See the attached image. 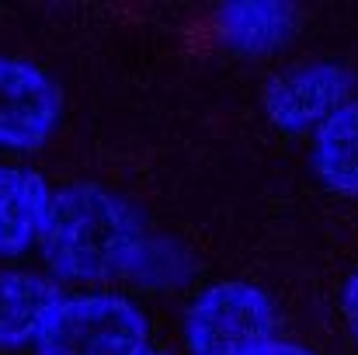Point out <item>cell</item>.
Returning a JSON list of instances; mask_svg holds the SVG:
<instances>
[{
  "label": "cell",
  "instance_id": "obj_1",
  "mask_svg": "<svg viewBox=\"0 0 358 355\" xmlns=\"http://www.w3.org/2000/svg\"><path fill=\"white\" fill-rule=\"evenodd\" d=\"M42 258L70 282H105L129 272L143 254L139 216L101 185H66L49 195Z\"/></svg>",
  "mask_w": 358,
  "mask_h": 355
},
{
  "label": "cell",
  "instance_id": "obj_2",
  "mask_svg": "<svg viewBox=\"0 0 358 355\" xmlns=\"http://www.w3.org/2000/svg\"><path fill=\"white\" fill-rule=\"evenodd\" d=\"M143 310L112 293L63 296L42 324L35 349L38 355H139L146 349Z\"/></svg>",
  "mask_w": 358,
  "mask_h": 355
},
{
  "label": "cell",
  "instance_id": "obj_3",
  "mask_svg": "<svg viewBox=\"0 0 358 355\" xmlns=\"http://www.w3.org/2000/svg\"><path fill=\"white\" fill-rule=\"evenodd\" d=\"M275 335L271 300L240 279L199 293L185 317V345L192 355H250Z\"/></svg>",
  "mask_w": 358,
  "mask_h": 355
},
{
  "label": "cell",
  "instance_id": "obj_4",
  "mask_svg": "<svg viewBox=\"0 0 358 355\" xmlns=\"http://www.w3.org/2000/svg\"><path fill=\"white\" fill-rule=\"evenodd\" d=\"M59 122V91L28 60L0 56V150H35Z\"/></svg>",
  "mask_w": 358,
  "mask_h": 355
},
{
  "label": "cell",
  "instance_id": "obj_5",
  "mask_svg": "<svg viewBox=\"0 0 358 355\" xmlns=\"http://www.w3.org/2000/svg\"><path fill=\"white\" fill-rule=\"evenodd\" d=\"M348 95H352L348 70L334 63H317L275 81V88L264 95V112L282 129H306L313 122L324 125L338 109L348 105Z\"/></svg>",
  "mask_w": 358,
  "mask_h": 355
},
{
  "label": "cell",
  "instance_id": "obj_6",
  "mask_svg": "<svg viewBox=\"0 0 358 355\" xmlns=\"http://www.w3.org/2000/svg\"><path fill=\"white\" fill-rule=\"evenodd\" d=\"M49 185L28 167H0V258L24 254L45 223Z\"/></svg>",
  "mask_w": 358,
  "mask_h": 355
},
{
  "label": "cell",
  "instance_id": "obj_7",
  "mask_svg": "<svg viewBox=\"0 0 358 355\" xmlns=\"http://www.w3.org/2000/svg\"><path fill=\"white\" fill-rule=\"evenodd\" d=\"M63 300L59 286L35 272H0V349H21Z\"/></svg>",
  "mask_w": 358,
  "mask_h": 355
},
{
  "label": "cell",
  "instance_id": "obj_8",
  "mask_svg": "<svg viewBox=\"0 0 358 355\" xmlns=\"http://www.w3.org/2000/svg\"><path fill=\"white\" fill-rule=\"evenodd\" d=\"M299 25V11L282 0H237L220 11V35L234 53H264L282 46Z\"/></svg>",
  "mask_w": 358,
  "mask_h": 355
},
{
  "label": "cell",
  "instance_id": "obj_9",
  "mask_svg": "<svg viewBox=\"0 0 358 355\" xmlns=\"http://www.w3.org/2000/svg\"><path fill=\"white\" fill-rule=\"evenodd\" d=\"M313 167L334 192L358 195V102L327 118L313 139Z\"/></svg>",
  "mask_w": 358,
  "mask_h": 355
},
{
  "label": "cell",
  "instance_id": "obj_10",
  "mask_svg": "<svg viewBox=\"0 0 358 355\" xmlns=\"http://www.w3.org/2000/svg\"><path fill=\"white\" fill-rule=\"evenodd\" d=\"M345 321H348L352 335L358 338V272L352 275V282H348V289H345Z\"/></svg>",
  "mask_w": 358,
  "mask_h": 355
},
{
  "label": "cell",
  "instance_id": "obj_11",
  "mask_svg": "<svg viewBox=\"0 0 358 355\" xmlns=\"http://www.w3.org/2000/svg\"><path fill=\"white\" fill-rule=\"evenodd\" d=\"M250 355H313V352H306V349H299L292 342H268L264 349H257V352H250Z\"/></svg>",
  "mask_w": 358,
  "mask_h": 355
},
{
  "label": "cell",
  "instance_id": "obj_12",
  "mask_svg": "<svg viewBox=\"0 0 358 355\" xmlns=\"http://www.w3.org/2000/svg\"><path fill=\"white\" fill-rule=\"evenodd\" d=\"M139 355H160V352H153V349H143V352H139Z\"/></svg>",
  "mask_w": 358,
  "mask_h": 355
}]
</instances>
